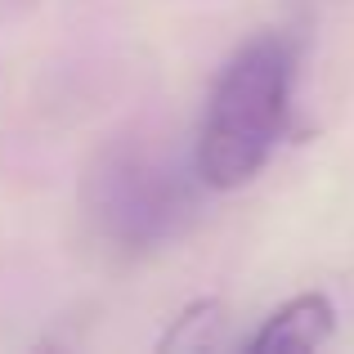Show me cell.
<instances>
[{"mask_svg": "<svg viewBox=\"0 0 354 354\" xmlns=\"http://www.w3.org/2000/svg\"><path fill=\"white\" fill-rule=\"evenodd\" d=\"M292 50L283 36H251L225 63L198 130V175L211 189H242L265 171L287 130Z\"/></svg>", "mask_w": 354, "mask_h": 354, "instance_id": "1", "label": "cell"}, {"mask_svg": "<svg viewBox=\"0 0 354 354\" xmlns=\"http://www.w3.org/2000/svg\"><path fill=\"white\" fill-rule=\"evenodd\" d=\"M337 328V310L323 292H301L292 301H283L265 323L260 332H251L242 341L247 354H310L319 350L323 341L332 337Z\"/></svg>", "mask_w": 354, "mask_h": 354, "instance_id": "2", "label": "cell"}, {"mask_svg": "<svg viewBox=\"0 0 354 354\" xmlns=\"http://www.w3.org/2000/svg\"><path fill=\"white\" fill-rule=\"evenodd\" d=\"M220 328H225V305H220V301H193L189 310L171 323V332L157 341V350H162V354L211 350L220 341Z\"/></svg>", "mask_w": 354, "mask_h": 354, "instance_id": "3", "label": "cell"}]
</instances>
